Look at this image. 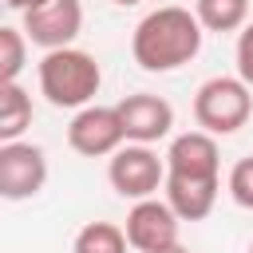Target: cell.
<instances>
[{"label": "cell", "instance_id": "obj_15", "mask_svg": "<svg viewBox=\"0 0 253 253\" xmlns=\"http://www.w3.org/2000/svg\"><path fill=\"white\" fill-rule=\"evenodd\" d=\"M28 36H24V28H12V24H4L0 28V83H16L20 79V71H24V63H28Z\"/></svg>", "mask_w": 253, "mask_h": 253}, {"label": "cell", "instance_id": "obj_8", "mask_svg": "<svg viewBox=\"0 0 253 253\" xmlns=\"http://www.w3.org/2000/svg\"><path fill=\"white\" fill-rule=\"evenodd\" d=\"M79 32H83V0H47L36 12H24V36L43 51L71 47Z\"/></svg>", "mask_w": 253, "mask_h": 253}, {"label": "cell", "instance_id": "obj_7", "mask_svg": "<svg viewBox=\"0 0 253 253\" xmlns=\"http://www.w3.org/2000/svg\"><path fill=\"white\" fill-rule=\"evenodd\" d=\"M126 241L130 249L138 253H162L170 245H178V229H182V217L174 213L170 202H158V198H142L130 206L126 213Z\"/></svg>", "mask_w": 253, "mask_h": 253}, {"label": "cell", "instance_id": "obj_4", "mask_svg": "<svg viewBox=\"0 0 253 253\" xmlns=\"http://www.w3.org/2000/svg\"><path fill=\"white\" fill-rule=\"evenodd\" d=\"M107 178L119 198L142 202V198H154L158 186H166V158H158L146 142H126L111 154Z\"/></svg>", "mask_w": 253, "mask_h": 253}, {"label": "cell", "instance_id": "obj_1", "mask_svg": "<svg viewBox=\"0 0 253 253\" xmlns=\"http://www.w3.org/2000/svg\"><path fill=\"white\" fill-rule=\"evenodd\" d=\"M202 36H206V28L190 8L166 4L138 20V28L130 36V55L142 71H154V75L178 71L182 63H190L202 51Z\"/></svg>", "mask_w": 253, "mask_h": 253}, {"label": "cell", "instance_id": "obj_19", "mask_svg": "<svg viewBox=\"0 0 253 253\" xmlns=\"http://www.w3.org/2000/svg\"><path fill=\"white\" fill-rule=\"evenodd\" d=\"M162 253H190V249H186V245L178 241V245H170V249H162Z\"/></svg>", "mask_w": 253, "mask_h": 253}, {"label": "cell", "instance_id": "obj_11", "mask_svg": "<svg viewBox=\"0 0 253 253\" xmlns=\"http://www.w3.org/2000/svg\"><path fill=\"white\" fill-rule=\"evenodd\" d=\"M162 190H166V202L174 206V213L182 221H202L217 206L221 178H174V174H166Z\"/></svg>", "mask_w": 253, "mask_h": 253}, {"label": "cell", "instance_id": "obj_17", "mask_svg": "<svg viewBox=\"0 0 253 253\" xmlns=\"http://www.w3.org/2000/svg\"><path fill=\"white\" fill-rule=\"evenodd\" d=\"M233 55H237V75L253 87V20L237 32V47H233Z\"/></svg>", "mask_w": 253, "mask_h": 253}, {"label": "cell", "instance_id": "obj_14", "mask_svg": "<svg viewBox=\"0 0 253 253\" xmlns=\"http://www.w3.org/2000/svg\"><path fill=\"white\" fill-rule=\"evenodd\" d=\"M126 229H119L115 221H87L75 241H71V253H126Z\"/></svg>", "mask_w": 253, "mask_h": 253}, {"label": "cell", "instance_id": "obj_10", "mask_svg": "<svg viewBox=\"0 0 253 253\" xmlns=\"http://www.w3.org/2000/svg\"><path fill=\"white\" fill-rule=\"evenodd\" d=\"M166 174L174 178H221V150L217 134L210 130H186L166 150Z\"/></svg>", "mask_w": 253, "mask_h": 253}, {"label": "cell", "instance_id": "obj_9", "mask_svg": "<svg viewBox=\"0 0 253 253\" xmlns=\"http://www.w3.org/2000/svg\"><path fill=\"white\" fill-rule=\"evenodd\" d=\"M119 107V119H123V130H126V142H158L174 130V107L162 99V95H150V91H134L126 99L115 103Z\"/></svg>", "mask_w": 253, "mask_h": 253}, {"label": "cell", "instance_id": "obj_12", "mask_svg": "<svg viewBox=\"0 0 253 253\" xmlns=\"http://www.w3.org/2000/svg\"><path fill=\"white\" fill-rule=\"evenodd\" d=\"M32 126V95L20 83H0V142H16Z\"/></svg>", "mask_w": 253, "mask_h": 253}, {"label": "cell", "instance_id": "obj_16", "mask_svg": "<svg viewBox=\"0 0 253 253\" xmlns=\"http://www.w3.org/2000/svg\"><path fill=\"white\" fill-rule=\"evenodd\" d=\"M225 190H229V198H233L241 210H253V154L233 162V170H229V178H225Z\"/></svg>", "mask_w": 253, "mask_h": 253}, {"label": "cell", "instance_id": "obj_13", "mask_svg": "<svg viewBox=\"0 0 253 253\" xmlns=\"http://www.w3.org/2000/svg\"><path fill=\"white\" fill-rule=\"evenodd\" d=\"M194 16L206 32H241L249 24V0H194Z\"/></svg>", "mask_w": 253, "mask_h": 253}, {"label": "cell", "instance_id": "obj_6", "mask_svg": "<svg viewBox=\"0 0 253 253\" xmlns=\"http://www.w3.org/2000/svg\"><path fill=\"white\" fill-rule=\"evenodd\" d=\"M123 142H126V130H123V119H119V107L87 103V107L75 111V119L67 126V146L83 158H107Z\"/></svg>", "mask_w": 253, "mask_h": 253}, {"label": "cell", "instance_id": "obj_21", "mask_svg": "<svg viewBox=\"0 0 253 253\" xmlns=\"http://www.w3.org/2000/svg\"><path fill=\"white\" fill-rule=\"evenodd\" d=\"M249 253H253V241H249Z\"/></svg>", "mask_w": 253, "mask_h": 253}, {"label": "cell", "instance_id": "obj_20", "mask_svg": "<svg viewBox=\"0 0 253 253\" xmlns=\"http://www.w3.org/2000/svg\"><path fill=\"white\" fill-rule=\"evenodd\" d=\"M119 8H134V4H142V0H115Z\"/></svg>", "mask_w": 253, "mask_h": 253}, {"label": "cell", "instance_id": "obj_3", "mask_svg": "<svg viewBox=\"0 0 253 253\" xmlns=\"http://www.w3.org/2000/svg\"><path fill=\"white\" fill-rule=\"evenodd\" d=\"M253 115V87L241 75H213L194 95V123L210 134H237Z\"/></svg>", "mask_w": 253, "mask_h": 253}, {"label": "cell", "instance_id": "obj_18", "mask_svg": "<svg viewBox=\"0 0 253 253\" xmlns=\"http://www.w3.org/2000/svg\"><path fill=\"white\" fill-rule=\"evenodd\" d=\"M43 4H47V0H4V8L20 12V16H24V12H36V8H43Z\"/></svg>", "mask_w": 253, "mask_h": 253}, {"label": "cell", "instance_id": "obj_5", "mask_svg": "<svg viewBox=\"0 0 253 253\" xmlns=\"http://www.w3.org/2000/svg\"><path fill=\"white\" fill-rule=\"evenodd\" d=\"M47 186V154L36 142H0V198L28 202Z\"/></svg>", "mask_w": 253, "mask_h": 253}, {"label": "cell", "instance_id": "obj_2", "mask_svg": "<svg viewBox=\"0 0 253 253\" xmlns=\"http://www.w3.org/2000/svg\"><path fill=\"white\" fill-rule=\"evenodd\" d=\"M103 87L99 59L83 47H55L40 59V95L59 111L87 107Z\"/></svg>", "mask_w": 253, "mask_h": 253}]
</instances>
